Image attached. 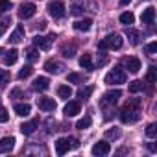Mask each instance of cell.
I'll use <instances>...</instances> for the list:
<instances>
[{"mask_svg": "<svg viewBox=\"0 0 157 157\" xmlns=\"http://www.w3.org/2000/svg\"><path fill=\"white\" fill-rule=\"evenodd\" d=\"M140 102L139 100H131V102H128L126 105H124V109L120 111V122L122 124H133V122H137L139 118H140Z\"/></svg>", "mask_w": 157, "mask_h": 157, "instance_id": "1", "label": "cell"}, {"mask_svg": "<svg viewBox=\"0 0 157 157\" xmlns=\"http://www.w3.org/2000/svg\"><path fill=\"white\" fill-rule=\"evenodd\" d=\"M122 44H124V39H122L120 33H109V35H105V37L98 43V48H100V50H107V48L118 50V48H122Z\"/></svg>", "mask_w": 157, "mask_h": 157, "instance_id": "2", "label": "cell"}, {"mask_svg": "<svg viewBox=\"0 0 157 157\" xmlns=\"http://www.w3.org/2000/svg\"><path fill=\"white\" fill-rule=\"evenodd\" d=\"M104 82L107 85H120V83H126V72L120 68V67H115L113 70H109L104 78Z\"/></svg>", "mask_w": 157, "mask_h": 157, "instance_id": "3", "label": "cell"}, {"mask_svg": "<svg viewBox=\"0 0 157 157\" xmlns=\"http://www.w3.org/2000/svg\"><path fill=\"white\" fill-rule=\"evenodd\" d=\"M56 39V35L52 33V35H48V37H44V35H35L33 37V44L39 48V50H50L52 48V41Z\"/></svg>", "mask_w": 157, "mask_h": 157, "instance_id": "4", "label": "cell"}, {"mask_svg": "<svg viewBox=\"0 0 157 157\" xmlns=\"http://www.w3.org/2000/svg\"><path fill=\"white\" fill-rule=\"evenodd\" d=\"M46 10H48V13H50L54 19L65 17V4L59 2V0H54V2H50V4L46 6Z\"/></svg>", "mask_w": 157, "mask_h": 157, "instance_id": "5", "label": "cell"}, {"mask_svg": "<svg viewBox=\"0 0 157 157\" xmlns=\"http://www.w3.org/2000/svg\"><path fill=\"white\" fill-rule=\"evenodd\" d=\"M35 11H37V6L32 4V2H26V4H21V8H19V17H21V19H32V17L35 15Z\"/></svg>", "mask_w": 157, "mask_h": 157, "instance_id": "6", "label": "cell"}, {"mask_svg": "<svg viewBox=\"0 0 157 157\" xmlns=\"http://www.w3.org/2000/svg\"><path fill=\"white\" fill-rule=\"evenodd\" d=\"M122 65H124V67L128 68V72H131V74H137V72L140 70V61H139V57H133V56L124 57Z\"/></svg>", "mask_w": 157, "mask_h": 157, "instance_id": "7", "label": "cell"}, {"mask_svg": "<svg viewBox=\"0 0 157 157\" xmlns=\"http://www.w3.org/2000/svg\"><path fill=\"white\" fill-rule=\"evenodd\" d=\"M91 151H93V155H98V157H102V155H107V153L111 151V146H109V142H105V140H100V142H96V144L91 148Z\"/></svg>", "mask_w": 157, "mask_h": 157, "instance_id": "8", "label": "cell"}, {"mask_svg": "<svg viewBox=\"0 0 157 157\" xmlns=\"http://www.w3.org/2000/svg\"><path fill=\"white\" fill-rule=\"evenodd\" d=\"M120 96H122V93H120L118 89H115V91H107V93L104 94V98H102V104H104V105H105V104H111V105H113V104L118 102Z\"/></svg>", "mask_w": 157, "mask_h": 157, "instance_id": "9", "label": "cell"}, {"mask_svg": "<svg viewBox=\"0 0 157 157\" xmlns=\"http://www.w3.org/2000/svg\"><path fill=\"white\" fill-rule=\"evenodd\" d=\"M37 105H39V109H43V111H54V109H56L54 98H48V96L37 98Z\"/></svg>", "mask_w": 157, "mask_h": 157, "instance_id": "10", "label": "cell"}, {"mask_svg": "<svg viewBox=\"0 0 157 157\" xmlns=\"http://www.w3.org/2000/svg\"><path fill=\"white\" fill-rule=\"evenodd\" d=\"M70 150V140L68 139H57L56 140V153L57 155H65Z\"/></svg>", "mask_w": 157, "mask_h": 157, "instance_id": "11", "label": "cell"}, {"mask_svg": "<svg viewBox=\"0 0 157 157\" xmlns=\"http://www.w3.org/2000/svg\"><path fill=\"white\" fill-rule=\"evenodd\" d=\"M15 146V139L13 137H4L0 140V153H10Z\"/></svg>", "mask_w": 157, "mask_h": 157, "instance_id": "12", "label": "cell"}, {"mask_svg": "<svg viewBox=\"0 0 157 157\" xmlns=\"http://www.w3.org/2000/svg\"><path fill=\"white\" fill-rule=\"evenodd\" d=\"M140 21H142V24H153V21H155V8H146L144 11H142V15H140Z\"/></svg>", "mask_w": 157, "mask_h": 157, "instance_id": "13", "label": "cell"}, {"mask_svg": "<svg viewBox=\"0 0 157 157\" xmlns=\"http://www.w3.org/2000/svg\"><path fill=\"white\" fill-rule=\"evenodd\" d=\"M44 70L46 72H50V74H61L63 72V65L61 63H57V61H46L44 63Z\"/></svg>", "mask_w": 157, "mask_h": 157, "instance_id": "14", "label": "cell"}, {"mask_svg": "<svg viewBox=\"0 0 157 157\" xmlns=\"http://www.w3.org/2000/svg\"><path fill=\"white\" fill-rule=\"evenodd\" d=\"M37 126H39V120L33 118V120H30V122H24V124L21 126V131H22V135H32V133L37 129Z\"/></svg>", "mask_w": 157, "mask_h": 157, "instance_id": "15", "label": "cell"}, {"mask_svg": "<svg viewBox=\"0 0 157 157\" xmlns=\"http://www.w3.org/2000/svg\"><path fill=\"white\" fill-rule=\"evenodd\" d=\"M91 26H93L91 19H80V21L74 22V30H78V32H89Z\"/></svg>", "mask_w": 157, "mask_h": 157, "instance_id": "16", "label": "cell"}, {"mask_svg": "<svg viewBox=\"0 0 157 157\" xmlns=\"http://www.w3.org/2000/svg\"><path fill=\"white\" fill-rule=\"evenodd\" d=\"M65 117H76L78 113H80V102H68L65 105Z\"/></svg>", "mask_w": 157, "mask_h": 157, "instance_id": "17", "label": "cell"}, {"mask_svg": "<svg viewBox=\"0 0 157 157\" xmlns=\"http://www.w3.org/2000/svg\"><path fill=\"white\" fill-rule=\"evenodd\" d=\"M22 39H24V28H22V26H17V28H15V32L10 35V39H8V41H10L11 44H19Z\"/></svg>", "mask_w": 157, "mask_h": 157, "instance_id": "18", "label": "cell"}, {"mask_svg": "<svg viewBox=\"0 0 157 157\" xmlns=\"http://www.w3.org/2000/svg\"><path fill=\"white\" fill-rule=\"evenodd\" d=\"M48 87H50V80H48V78H44V76H39L37 80L33 82V89L35 91H46Z\"/></svg>", "mask_w": 157, "mask_h": 157, "instance_id": "19", "label": "cell"}, {"mask_svg": "<svg viewBox=\"0 0 157 157\" xmlns=\"http://www.w3.org/2000/svg\"><path fill=\"white\" fill-rule=\"evenodd\" d=\"M80 67L85 68V70H94V65H93L91 54H83V56L80 57Z\"/></svg>", "mask_w": 157, "mask_h": 157, "instance_id": "20", "label": "cell"}, {"mask_svg": "<svg viewBox=\"0 0 157 157\" xmlns=\"http://www.w3.org/2000/svg\"><path fill=\"white\" fill-rule=\"evenodd\" d=\"M17 59H19V52L13 48V50H10V52L4 56V65H8V67H10V65H15Z\"/></svg>", "mask_w": 157, "mask_h": 157, "instance_id": "21", "label": "cell"}, {"mask_svg": "<svg viewBox=\"0 0 157 157\" xmlns=\"http://www.w3.org/2000/svg\"><path fill=\"white\" fill-rule=\"evenodd\" d=\"M57 96L63 98V100H68V98L72 96V89H70L68 85H59V87H57Z\"/></svg>", "mask_w": 157, "mask_h": 157, "instance_id": "22", "label": "cell"}, {"mask_svg": "<svg viewBox=\"0 0 157 157\" xmlns=\"http://www.w3.org/2000/svg\"><path fill=\"white\" fill-rule=\"evenodd\" d=\"M30 111H32V107H30L28 104H15V113H17L19 117H28Z\"/></svg>", "mask_w": 157, "mask_h": 157, "instance_id": "23", "label": "cell"}, {"mask_svg": "<svg viewBox=\"0 0 157 157\" xmlns=\"http://www.w3.org/2000/svg\"><path fill=\"white\" fill-rule=\"evenodd\" d=\"M118 21H120V24H124V26H129V24H133V21H135V15H133L131 11H126V13H122V15L118 17Z\"/></svg>", "mask_w": 157, "mask_h": 157, "instance_id": "24", "label": "cell"}, {"mask_svg": "<svg viewBox=\"0 0 157 157\" xmlns=\"http://www.w3.org/2000/svg\"><path fill=\"white\" fill-rule=\"evenodd\" d=\"M144 89V83L140 82V80H135V82H131L129 83V87H128V91L131 93V94H135V93H140Z\"/></svg>", "mask_w": 157, "mask_h": 157, "instance_id": "25", "label": "cell"}, {"mask_svg": "<svg viewBox=\"0 0 157 157\" xmlns=\"http://www.w3.org/2000/svg\"><path fill=\"white\" fill-rule=\"evenodd\" d=\"M91 124H93L91 117H89V115H85L83 118H80V120H78L76 128H78V129H87V128H91Z\"/></svg>", "mask_w": 157, "mask_h": 157, "instance_id": "26", "label": "cell"}, {"mask_svg": "<svg viewBox=\"0 0 157 157\" xmlns=\"http://www.w3.org/2000/svg\"><path fill=\"white\" fill-rule=\"evenodd\" d=\"M126 37L129 39V43H131L133 46H137V44H139V37H140V35H139V32H137V30H128V32H126Z\"/></svg>", "mask_w": 157, "mask_h": 157, "instance_id": "27", "label": "cell"}, {"mask_svg": "<svg viewBox=\"0 0 157 157\" xmlns=\"http://www.w3.org/2000/svg\"><path fill=\"white\" fill-rule=\"evenodd\" d=\"M32 72H33V68H32L30 65H26V67H22V68L19 70L17 78H19V80H26V78H30V76H32Z\"/></svg>", "mask_w": 157, "mask_h": 157, "instance_id": "28", "label": "cell"}, {"mask_svg": "<svg viewBox=\"0 0 157 157\" xmlns=\"http://www.w3.org/2000/svg\"><path fill=\"white\" fill-rule=\"evenodd\" d=\"M93 91H94V87H93V85H87L85 89H80V91H78V98H82V100H87V98L93 94Z\"/></svg>", "mask_w": 157, "mask_h": 157, "instance_id": "29", "label": "cell"}, {"mask_svg": "<svg viewBox=\"0 0 157 157\" xmlns=\"http://www.w3.org/2000/svg\"><path fill=\"white\" fill-rule=\"evenodd\" d=\"M146 137H148V139H155V137H157V124L151 122V124L146 126Z\"/></svg>", "mask_w": 157, "mask_h": 157, "instance_id": "30", "label": "cell"}, {"mask_svg": "<svg viewBox=\"0 0 157 157\" xmlns=\"http://www.w3.org/2000/svg\"><path fill=\"white\" fill-rule=\"evenodd\" d=\"M26 57H28V61H30V63H35V61L39 59V52H37L35 48H28V52H26Z\"/></svg>", "mask_w": 157, "mask_h": 157, "instance_id": "31", "label": "cell"}, {"mask_svg": "<svg viewBox=\"0 0 157 157\" xmlns=\"http://www.w3.org/2000/svg\"><path fill=\"white\" fill-rule=\"evenodd\" d=\"M8 82H10V72H6V70L0 68V89L6 87V83H8Z\"/></svg>", "mask_w": 157, "mask_h": 157, "instance_id": "32", "label": "cell"}, {"mask_svg": "<svg viewBox=\"0 0 157 157\" xmlns=\"http://www.w3.org/2000/svg\"><path fill=\"white\" fill-rule=\"evenodd\" d=\"M11 2L10 0H0V13H6V11H10L11 10Z\"/></svg>", "mask_w": 157, "mask_h": 157, "instance_id": "33", "label": "cell"}, {"mask_svg": "<svg viewBox=\"0 0 157 157\" xmlns=\"http://www.w3.org/2000/svg\"><path fill=\"white\" fill-rule=\"evenodd\" d=\"M146 82L148 83H155V67H150L148 76H146Z\"/></svg>", "mask_w": 157, "mask_h": 157, "instance_id": "34", "label": "cell"}, {"mask_svg": "<svg viewBox=\"0 0 157 157\" xmlns=\"http://www.w3.org/2000/svg\"><path fill=\"white\" fill-rule=\"evenodd\" d=\"M61 54H63L65 57H72V56H74V44H72L70 48H68V46H63V48H61Z\"/></svg>", "mask_w": 157, "mask_h": 157, "instance_id": "35", "label": "cell"}, {"mask_svg": "<svg viewBox=\"0 0 157 157\" xmlns=\"http://www.w3.org/2000/svg\"><path fill=\"white\" fill-rule=\"evenodd\" d=\"M10 120V113H8V109H4V107H0V122H8Z\"/></svg>", "mask_w": 157, "mask_h": 157, "instance_id": "36", "label": "cell"}, {"mask_svg": "<svg viewBox=\"0 0 157 157\" xmlns=\"http://www.w3.org/2000/svg\"><path fill=\"white\" fill-rule=\"evenodd\" d=\"M105 137H107V139H118V137H120V131H118V129H107V131H105Z\"/></svg>", "mask_w": 157, "mask_h": 157, "instance_id": "37", "label": "cell"}, {"mask_svg": "<svg viewBox=\"0 0 157 157\" xmlns=\"http://www.w3.org/2000/svg\"><path fill=\"white\" fill-rule=\"evenodd\" d=\"M146 52H148L150 56H153V54L157 52V43H155V41H153V43H150V44L146 46Z\"/></svg>", "mask_w": 157, "mask_h": 157, "instance_id": "38", "label": "cell"}, {"mask_svg": "<svg viewBox=\"0 0 157 157\" xmlns=\"http://www.w3.org/2000/svg\"><path fill=\"white\" fill-rule=\"evenodd\" d=\"M82 78H80V74H68V82L70 83H78Z\"/></svg>", "mask_w": 157, "mask_h": 157, "instance_id": "39", "label": "cell"}, {"mask_svg": "<svg viewBox=\"0 0 157 157\" xmlns=\"http://www.w3.org/2000/svg\"><path fill=\"white\" fill-rule=\"evenodd\" d=\"M107 63V56L104 54V52H100V59H98V67H104Z\"/></svg>", "mask_w": 157, "mask_h": 157, "instance_id": "40", "label": "cell"}, {"mask_svg": "<svg viewBox=\"0 0 157 157\" xmlns=\"http://www.w3.org/2000/svg\"><path fill=\"white\" fill-rule=\"evenodd\" d=\"M68 140H70V150H76L78 146H80V140H78V139H74V137H70Z\"/></svg>", "mask_w": 157, "mask_h": 157, "instance_id": "41", "label": "cell"}, {"mask_svg": "<svg viewBox=\"0 0 157 157\" xmlns=\"http://www.w3.org/2000/svg\"><path fill=\"white\" fill-rule=\"evenodd\" d=\"M8 21H2V22H0V37H2L4 35V32H6V28H8Z\"/></svg>", "mask_w": 157, "mask_h": 157, "instance_id": "42", "label": "cell"}, {"mask_svg": "<svg viewBox=\"0 0 157 157\" xmlns=\"http://www.w3.org/2000/svg\"><path fill=\"white\" fill-rule=\"evenodd\" d=\"M22 93H21V89H13L11 91V98H17V96H21Z\"/></svg>", "mask_w": 157, "mask_h": 157, "instance_id": "43", "label": "cell"}, {"mask_svg": "<svg viewBox=\"0 0 157 157\" xmlns=\"http://www.w3.org/2000/svg\"><path fill=\"white\" fill-rule=\"evenodd\" d=\"M72 13H74V15H80V13H82V8H80V6H74V8H72Z\"/></svg>", "mask_w": 157, "mask_h": 157, "instance_id": "44", "label": "cell"}, {"mask_svg": "<svg viewBox=\"0 0 157 157\" xmlns=\"http://www.w3.org/2000/svg\"><path fill=\"white\" fill-rule=\"evenodd\" d=\"M39 30H46V22H44V21L39 22Z\"/></svg>", "mask_w": 157, "mask_h": 157, "instance_id": "45", "label": "cell"}, {"mask_svg": "<svg viewBox=\"0 0 157 157\" xmlns=\"http://www.w3.org/2000/svg\"><path fill=\"white\" fill-rule=\"evenodd\" d=\"M148 148H150V151H157V148H155V144H153V142H150V144H148Z\"/></svg>", "mask_w": 157, "mask_h": 157, "instance_id": "46", "label": "cell"}, {"mask_svg": "<svg viewBox=\"0 0 157 157\" xmlns=\"http://www.w3.org/2000/svg\"><path fill=\"white\" fill-rule=\"evenodd\" d=\"M129 2H131V0H120V4H122V6H128Z\"/></svg>", "mask_w": 157, "mask_h": 157, "instance_id": "47", "label": "cell"}, {"mask_svg": "<svg viewBox=\"0 0 157 157\" xmlns=\"http://www.w3.org/2000/svg\"><path fill=\"white\" fill-rule=\"evenodd\" d=\"M2 52H4V50H2V48H0V54H2Z\"/></svg>", "mask_w": 157, "mask_h": 157, "instance_id": "48", "label": "cell"}]
</instances>
